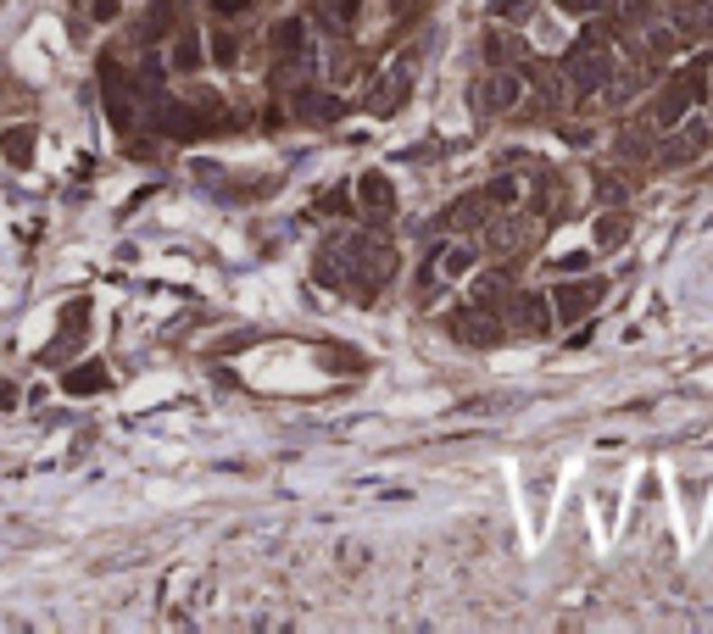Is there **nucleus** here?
Instances as JSON below:
<instances>
[{
	"label": "nucleus",
	"instance_id": "obj_7",
	"mask_svg": "<svg viewBox=\"0 0 713 634\" xmlns=\"http://www.w3.org/2000/svg\"><path fill=\"white\" fill-rule=\"evenodd\" d=\"M518 328L546 334V328H552V300H546V295H518Z\"/></svg>",
	"mask_w": 713,
	"mask_h": 634
},
{
	"label": "nucleus",
	"instance_id": "obj_18",
	"mask_svg": "<svg viewBox=\"0 0 713 634\" xmlns=\"http://www.w3.org/2000/svg\"><path fill=\"white\" fill-rule=\"evenodd\" d=\"M173 56H179V67H196V56H201V51H196V40H179V51H173Z\"/></svg>",
	"mask_w": 713,
	"mask_h": 634
},
{
	"label": "nucleus",
	"instance_id": "obj_11",
	"mask_svg": "<svg viewBox=\"0 0 713 634\" xmlns=\"http://www.w3.org/2000/svg\"><path fill=\"white\" fill-rule=\"evenodd\" d=\"M435 267H440V273H446V279H463V273H468V267H474V251H468V245H451V251H446V256H440Z\"/></svg>",
	"mask_w": 713,
	"mask_h": 634
},
{
	"label": "nucleus",
	"instance_id": "obj_13",
	"mask_svg": "<svg viewBox=\"0 0 713 634\" xmlns=\"http://www.w3.org/2000/svg\"><path fill=\"white\" fill-rule=\"evenodd\" d=\"M625 234H630V223H625V217H602V223H597V245H619Z\"/></svg>",
	"mask_w": 713,
	"mask_h": 634
},
{
	"label": "nucleus",
	"instance_id": "obj_6",
	"mask_svg": "<svg viewBox=\"0 0 713 634\" xmlns=\"http://www.w3.org/2000/svg\"><path fill=\"white\" fill-rule=\"evenodd\" d=\"M530 240H535V223L530 217H502L491 228V245L496 251H518V245H530Z\"/></svg>",
	"mask_w": 713,
	"mask_h": 634
},
{
	"label": "nucleus",
	"instance_id": "obj_3",
	"mask_svg": "<svg viewBox=\"0 0 713 634\" xmlns=\"http://www.w3.org/2000/svg\"><path fill=\"white\" fill-rule=\"evenodd\" d=\"M518 95H524V84H518L513 67H502V73H491V84H485L474 100H479L485 112H507V106H518Z\"/></svg>",
	"mask_w": 713,
	"mask_h": 634
},
{
	"label": "nucleus",
	"instance_id": "obj_4",
	"mask_svg": "<svg viewBox=\"0 0 713 634\" xmlns=\"http://www.w3.org/2000/svg\"><path fill=\"white\" fill-rule=\"evenodd\" d=\"M356 195H363V207H368L374 217H391V212H396V189H391V179H379V173H363V179H356Z\"/></svg>",
	"mask_w": 713,
	"mask_h": 634
},
{
	"label": "nucleus",
	"instance_id": "obj_19",
	"mask_svg": "<svg viewBox=\"0 0 713 634\" xmlns=\"http://www.w3.org/2000/svg\"><path fill=\"white\" fill-rule=\"evenodd\" d=\"M496 12H502V17H524V12H530V0H502Z\"/></svg>",
	"mask_w": 713,
	"mask_h": 634
},
{
	"label": "nucleus",
	"instance_id": "obj_10",
	"mask_svg": "<svg viewBox=\"0 0 713 634\" xmlns=\"http://www.w3.org/2000/svg\"><path fill=\"white\" fill-rule=\"evenodd\" d=\"M61 384H68L73 395H95V390H101V384H106V373H101V367H95V362H89V367H79V373H68V379H61Z\"/></svg>",
	"mask_w": 713,
	"mask_h": 634
},
{
	"label": "nucleus",
	"instance_id": "obj_14",
	"mask_svg": "<svg viewBox=\"0 0 713 634\" xmlns=\"http://www.w3.org/2000/svg\"><path fill=\"white\" fill-rule=\"evenodd\" d=\"M235 51H240V40H235L229 28H218V33H212V56H218V61H235Z\"/></svg>",
	"mask_w": 713,
	"mask_h": 634
},
{
	"label": "nucleus",
	"instance_id": "obj_9",
	"mask_svg": "<svg viewBox=\"0 0 713 634\" xmlns=\"http://www.w3.org/2000/svg\"><path fill=\"white\" fill-rule=\"evenodd\" d=\"M0 151H6V161H12V167H23L28 156H34V128H12L6 140H0Z\"/></svg>",
	"mask_w": 713,
	"mask_h": 634
},
{
	"label": "nucleus",
	"instance_id": "obj_2",
	"mask_svg": "<svg viewBox=\"0 0 713 634\" xmlns=\"http://www.w3.org/2000/svg\"><path fill=\"white\" fill-rule=\"evenodd\" d=\"M602 295H607V284H602V279H586V284H563V289L552 295V317H563V323H579V317H586V312L597 307Z\"/></svg>",
	"mask_w": 713,
	"mask_h": 634
},
{
	"label": "nucleus",
	"instance_id": "obj_8",
	"mask_svg": "<svg viewBox=\"0 0 713 634\" xmlns=\"http://www.w3.org/2000/svg\"><path fill=\"white\" fill-rule=\"evenodd\" d=\"M296 112L312 117V123H329V117H340V100L335 95H318V89H301L296 95Z\"/></svg>",
	"mask_w": 713,
	"mask_h": 634
},
{
	"label": "nucleus",
	"instance_id": "obj_20",
	"mask_svg": "<svg viewBox=\"0 0 713 634\" xmlns=\"http://www.w3.org/2000/svg\"><path fill=\"white\" fill-rule=\"evenodd\" d=\"M212 6H218V12H245L251 0H212Z\"/></svg>",
	"mask_w": 713,
	"mask_h": 634
},
{
	"label": "nucleus",
	"instance_id": "obj_12",
	"mask_svg": "<svg viewBox=\"0 0 713 634\" xmlns=\"http://www.w3.org/2000/svg\"><path fill=\"white\" fill-rule=\"evenodd\" d=\"M474 223H479V200H458L435 228H474Z\"/></svg>",
	"mask_w": 713,
	"mask_h": 634
},
{
	"label": "nucleus",
	"instance_id": "obj_16",
	"mask_svg": "<svg viewBox=\"0 0 713 634\" xmlns=\"http://www.w3.org/2000/svg\"><path fill=\"white\" fill-rule=\"evenodd\" d=\"M485 195H491V200H518V184H513V179H496Z\"/></svg>",
	"mask_w": 713,
	"mask_h": 634
},
{
	"label": "nucleus",
	"instance_id": "obj_5",
	"mask_svg": "<svg viewBox=\"0 0 713 634\" xmlns=\"http://www.w3.org/2000/svg\"><path fill=\"white\" fill-rule=\"evenodd\" d=\"M451 334H458V340H468V345H502V328L485 317V312H463L458 323H451Z\"/></svg>",
	"mask_w": 713,
	"mask_h": 634
},
{
	"label": "nucleus",
	"instance_id": "obj_1",
	"mask_svg": "<svg viewBox=\"0 0 713 634\" xmlns=\"http://www.w3.org/2000/svg\"><path fill=\"white\" fill-rule=\"evenodd\" d=\"M569 73H574V89L579 95H591V89H602L607 84V73H613V61H607V51L597 45V40H586L574 56H569Z\"/></svg>",
	"mask_w": 713,
	"mask_h": 634
},
{
	"label": "nucleus",
	"instance_id": "obj_17",
	"mask_svg": "<svg viewBox=\"0 0 713 634\" xmlns=\"http://www.w3.org/2000/svg\"><path fill=\"white\" fill-rule=\"evenodd\" d=\"M323 6H329L340 23H351V17H356V0H323Z\"/></svg>",
	"mask_w": 713,
	"mask_h": 634
},
{
	"label": "nucleus",
	"instance_id": "obj_21",
	"mask_svg": "<svg viewBox=\"0 0 713 634\" xmlns=\"http://www.w3.org/2000/svg\"><path fill=\"white\" fill-rule=\"evenodd\" d=\"M117 12V0H95V17H112Z\"/></svg>",
	"mask_w": 713,
	"mask_h": 634
},
{
	"label": "nucleus",
	"instance_id": "obj_15",
	"mask_svg": "<svg viewBox=\"0 0 713 634\" xmlns=\"http://www.w3.org/2000/svg\"><path fill=\"white\" fill-rule=\"evenodd\" d=\"M273 45H279V51H296V45H301V23H279V28H273Z\"/></svg>",
	"mask_w": 713,
	"mask_h": 634
}]
</instances>
